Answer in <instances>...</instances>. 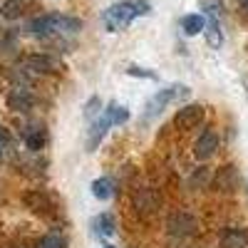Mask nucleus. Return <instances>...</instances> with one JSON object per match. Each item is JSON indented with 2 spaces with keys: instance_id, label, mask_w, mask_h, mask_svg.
Wrapping results in <instances>:
<instances>
[{
  "instance_id": "7ed1b4c3",
  "label": "nucleus",
  "mask_w": 248,
  "mask_h": 248,
  "mask_svg": "<svg viewBox=\"0 0 248 248\" xmlns=\"http://www.w3.org/2000/svg\"><path fill=\"white\" fill-rule=\"evenodd\" d=\"M189 94V87H181V85H171V87H164V90H159L149 102H147V112H144V117H141V122H149V119H154L156 114H161V109L167 107V105H171L174 99H179V97H186Z\"/></svg>"
},
{
  "instance_id": "6ab92c4d",
  "label": "nucleus",
  "mask_w": 248,
  "mask_h": 248,
  "mask_svg": "<svg viewBox=\"0 0 248 248\" xmlns=\"http://www.w3.org/2000/svg\"><path fill=\"white\" fill-rule=\"evenodd\" d=\"M35 248H65V238L57 236V233H47V236H43L37 241Z\"/></svg>"
},
{
  "instance_id": "20e7f679",
  "label": "nucleus",
  "mask_w": 248,
  "mask_h": 248,
  "mask_svg": "<svg viewBox=\"0 0 248 248\" xmlns=\"http://www.w3.org/2000/svg\"><path fill=\"white\" fill-rule=\"evenodd\" d=\"M203 114H206V109L201 105H186V107H181L176 112L174 127L176 129H194V127H199V124L203 122Z\"/></svg>"
},
{
  "instance_id": "a878e982",
  "label": "nucleus",
  "mask_w": 248,
  "mask_h": 248,
  "mask_svg": "<svg viewBox=\"0 0 248 248\" xmlns=\"http://www.w3.org/2000/svg\"><path fill=\"white\" fill-rule=\"evenodd\" d=\"M105 248H114V246H109V243H107V246H105Z\"/></svg>"
},
{
  "instance_id": "4be33fe9",
  "label": "nucleus",
  "mask_w": 248,
  "mask_h": 248,
  "mask_svg": "<svg viewBox=\"0 0 248 248\" xmlns=\"http://www.w3.org/2000/svg\"><path fill=\"white\" fill-rule=\"evenodd\" d=\"M10 147H13V134L3 127V124H0V154L8 152Z\"/></svg>"
},
{
  "instance_id": "aec40b11",
  "label": "nucleus",
  "mask_w": 248,
  "mask_h": 248,
  "mask_svg": "<svg viewBox=\"0 0 248 248\" xmlns=\"http://www.w3.org/2000/svg\"><path fill=\"white\" fill-rule=\"evenodd\" d=\"M201 5H203V10L209 13V17H221V0H201Z\"/></svg>"
},
{
  "instance_id": "1a4fd4ad",
  "label": "nucleus",
  "mask_w": 248,
  "mask_h": 248,
  "mask_svg": "<svg viewBox=\"0 0 248 248\" xmlns=\"http://www.w3.org/2000/svg\"><path fill=\"white\" fill-rule=\"evenodd\" d=\"M23 139H25V147L30 152H40L45 147V141H47V132L40 127V124H32V127H28L23 132Z\"/></svg>"
},
{
  "instance_id": "393cba45",
  "label": "nucleus",
  "mask_w": 248,
  "mask_h": 248,
  "mask_svg": "<svg viewBox=\"0 0 248 248\" xmlns=\"http://www.w3.org/2000/svg\"><path fill=\"white\" fill-rule=\"evenodd\" d=\"M238 5H241L243 10H248V0H238Z\"/></svg>"
},
{
  "instance_id": "a211bd4d",
  "label": "nucleus",
  "mask_w": 248,
  "mask_h": 248,
  "mask_svg": "<svg viewBox=\"0 0 248 248\" xmlns=\"http://www.w3.org/2000/svg\"><path fill=\"white\" fill-rule=\"evenodd\" d=\"M25 203L32 211H45L50 206V199L45 194H40V191H30V194H25Z\"/></svg>"
},
{
  "instance_id": "4468645a",
  "label": "nucleus",
  "mask_w": 248,
  "mask_h": 248,
  "mask_svg": "<svg viewBox=\"0 0 248 248\" xmlns=\"http://www.w3.org/2000/svg\"><path fill=\"white\" fill-rule=\"evenodd\" d=\"M181 28L186 35H199L201 30H206V17L203 15H184Z\"/></svg>"
},
{
  "instance_id": "f8f14e48",
  "label": "nucleus",
  "mask_w": 248,
  "mask_h": 248,
  "mask_svg": "<svg viewBox=\"0 0 248 248\" xmlns=\"http://www.w3.org/2000/svg\"><path fill=\"white\" fill-rule=\"evenodd\" d=\"M221 248H248V236L241 229H226L221 233Z\"/></svg>"
},
{
  "instance_id": "2eb2a0df",
  "label": "nucleus",
  "mask_w": 248,
  "mask_h": 248,
  "mask_svg": "<svg viewBox=\"0 0 248 248\" xmlns=\"http://www.w3.org/2000/svg\"><path fill=\"white\" fill-rule=\"evenodd\" d=\"M23 13H25V3H23V0H5V3L0 5V15H3L5 20H17Z\"/></svg>"
},
{
  "instance_id": "b1692460",
  "label": "nucleus",
  "mask_w": 248,
  "mask_h": 248,
  "mask_svg": "<svg viewBox=\"0 0 248 248\" xmlns=\"http://www.w3.org/2000/svg\"><path fill=\"white\" fill-rule=\"evenodd\" d=\"M201 181H203V184L209 181V169H199V171H196V176L191 179V186H194V189H196V186H199Z\"/></svg>"
},
{
  "instance_id": "5701e85b",
  "label": "nucleus",
  "mask_w": 248,
  "mask_h": 248,
  "mask_svg": "<svg viewBox=\"0 0 248 248\" xmlns=\"http://www.w3.org/2000/svg\"><path fill=\"white\" fill-rule=\"evenodd\" d=\"M127 75H132V77H147V79H156V72H152V70H141V67H137V65L127 67Z\"/></svg>"
},
{
  "instance_id": "9b49d317",
  "label": "nucleus",
  "mask_w": 248,
  "mask_h": 248,
  "mask_svg": "<svg viewBox=\"0 0 248 248\" xmlns=\"http://www.w3.org/2000/svg\"><path fill=\"white\" fill-rule=\"evenodd\" d=\"M114 231H117V223H114V218L109 214H99L92 221V233L97 238H109V236H114Z\"/></svg>"
},
{
  "instance_id": "423d86ee",
  "label": "nucleus",
  "mask_w": 248,
  "mask_h": 248,
  "mask_svg": "<svg viewBox=\"0 0 248 248\" xmlns=\"http://www.w3.org/2000/svg\"><path fill=\"white\" fill-rule=\"evenodd\" d=\"M5 102H8V107H10L13 112H28V109H32V105H35L30 90L20 87V85L8 92V99H5Z\"/></svg>"
},
{
  "instance_id": "dca6fc26",
  "label": "nucleus",
  "mask_w": 248,
  "mask_h": 248,
  "mask_svg": "<svg viewBox=\"0 0 248 248\" xmlns=\"http://www.w3.org/2000/svg\"><path fill=\"white\" fill-rule=\"evenodd\" d=\"M105 114L112 119V124H124V122L129 119V109L122 107V105H117V102H109L107 109H105Z\"/></svg>"
},
{
  "instance_id": "412c9836",
  "label": "nucleus",
  "mask_w": 248,
  "mask_h": 248,
  "mask_svg": "<svg viewBox=\"0 0 248 248\" xmlns=\"http://www.w3.org/2000/svg\"><path fill=\"white\" fill-rule=\"evenodd\" d=\"M99 109H102V102H99V97H92L87 105H85V119H94L97 114H99Z\"/></svg>"
},
{
  "instance_id": "39448f33",
  "label": "nucleus",
  "mask_w": 248,
  "mask_h": 248,
  "mask_svg": "<svg viewBox=\"0 0 248 248\" xmlns=\"http://www.w3.org/2000/svg\"><path fill=\"white\" fill-rule=\"evenodd\" d=\"M23 70L35 72V75H50V72L60 70V62L50 55H28L23 60Z\"/></svg>"
},
{
  "instance_id": "f03ea898",
  "label": "nucleus",
  "mask_w": 248,
  "mask_h": 248,
  "mask_svg": "<svg viewBox=\"0 0 248 248\" xmlns=\"http://www.w3.org/2000/svg\"><path fill=\"white\" fill-rule=\"evenodd\" d=\"M79 28H82V23L77 17L57 15V13L40 15V17L30 20V25H28V30L37 37H47V35H55V32H77Z\"/></svg>"
},
{
  "instance_id": "ddd939ff",
  "label": "nucleus",
  "mask_w": 248,
  "mask_h": 248,
  "mask_svg": "<svg viewBox=\"0 0 248 248\" xmlns=\"http://www.w3.org/2000/svg\"><path fill=\"white\" fill-rule=\"evenodd\" d=\"M112 191H114V181H112L109 176H102V179L92 181V196H94V199L107 201V199L112 196Z\"/></svg>"
},
{
  "instance_id": "0eeeda50",
  "label": "nucleus",
  "mask_w": 248,
  "mask_h": 248,
  "mask_svg": "<svg viewBox=\"0 0 248 248\" xmlns=\"http://www.w3.org/2000/svg\"><path fill=\"white\" fill-rule=\"evenodd\" d=\"M216 149H218V137L214 132H203L194 144V156L199 161H206V159H211L216 154Z\"/></svg>"
},
{
  "instance_id": "9d476101",
  "label": "nucleus",
  "mask_w": 248,
  "mask_h": 248,
  "mask_svg": "<svg viewBox=\"0 0 248 248\" xmlns=\"http://www.w3.org/2000/svg\"><path fill=\"white\" fill-rule=\"evenodd\" d=\"M169 231L174 236H191L196 231V221L189 216V214H179L169 221Z\"/></svg>"
},
{
  "instance_id": "6e6552de",
  "label": "nucleus",
  "mask_w": 248,
  "mask_h": 248,
  "mask_svg": "<svg viewBox=\"0 0 248 248\" xmlns=\"http://www.w3.org/2000/svg\"><path fill=\"white\" fill-rule=\"evenodd\" d=\"M109 127H112V119L105 112H102V117L97 122H92V127H90V152H94L99 147V141L105 139V134L109 132Z\"/></svg>"
},
{
  "instance_id": "f3484780",
  "label": "nucleus",
  "mask_w": 248,
  "mask_h": 248,
  "mask_svg": "<svg viewBox=\"0 0 248 248\" xmlns=\"http://www.w3.org/2000/svg\"><path fill=\"white\" fill-rule=\"evenodd\" d=\"M206 40H209L211 47H221L223 37H221V28H218V20L216 17H209V25H206Z\"/></svg>"
},
{
  "instance_id": "f257e3e1",
  "label": "nucleus",
  "mask_w": 248,
  "mask_h": 248,
  "mask_svg": "<svg viewBox=\"0 0 248 248\" xmlns=\"http://www.w3.org/2000/svg\"><path fill=\"white\" fill-rule=\"evenodd\" d=\"M149 13V3H144V0H137V3H117L112 8H107L102 13V20H105V25L109 28V32H119L124 30L137 15H147Z\"/></svg>"
}]
</instances>
